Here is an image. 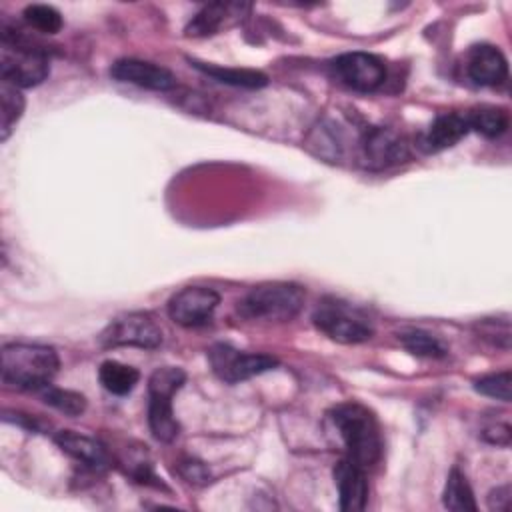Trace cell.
I'll return each instance as SVG.
<instances>
[{
	"label": "cell",
	"mask_w": 512,
	"mask_h": 512,
	"mask_svg": "<svg viewBox=\"0 0 512 512\" xmlns=\"http://www.w3.org/2000/svg\"><path fill=\"white\" fill-rule=\"evenodd\" d=\"M468 76L480 86H498L508 76L504 54L492 44H478L468 54Z\"/></svg>",
	"instance_id": "9a60e30c"
},
{
	"label": "cell",
	"mask_w": 512,
	"mask_h": 512,
	"mask_svg": "<svg viewBox=\"0 0 512 512\" xmlns=\"http://www.w3.org/2000/svg\"><path fill=\"white\" fill-rule=\"evenodd\" d=\"M474 390L484 394V396H490V398H496V400H502V402H510V398H512V374H510V370L486 374V376H482L474 382Z\"/></svg>",
	"instance_id": "4316f807"
},
{
	"label": "cell",
	"mask_w": 512,
	"mask_h": 512,
	"mask_svg": "<svg viewBox=\"0 0 512 512\" xmlns=\"http://www.w3.org/2000/svg\"><path fill=\"white\" fill-rule=\"evenodd\" d=\"M306 146L320 158L336 162L344 154V138L340 128L334 122H320L312 128Z\"/></svg>",
	"instance_id": "d6986e66"
},
{
	"label": "cell",
	"mask_w": 512,
	"mask_h": 512,
	"mask_svg": "<svg viewBox=\"0 0 512 512\" xmlns=\"http://www.w3.org/2000/svg\"><path fill=\"white\" fill-rule=\"evenodd\" d=\"M306 292L292 282H266L254 286L238 304V312L248 320L286 322L304 306Z\"/></svg>",
	"instance_id": "277c9868"
},
{
	"label": "cell",
	"mask_w": 512,
	"mask_h": 512,
	"mask_svg": "<svg viewBox=\"0 0 512 512\" xmlns=\"http://www.w3.org/2000/svg\"><path fill=\"white\" fill-rule=\"evenodd\" d=\"M410 156L408 142L394 130L372 126L358 140V158L364 168L382 170L404 162Z\"/></svg>",
	"instance_id": "30bf717a"
},
{
	"label": "cell",
	"mask_w": 512,
	"mask_h": 512,
	"mask_svg": "<svg viewBox=\"0 0 512 512\" xmlns=\"http://www.w3.org/2000/svg\"><path fill=\"white\" fill-rule=\"evenodd\" d=\"M60 368L52 346L12 342L2 346V382L18 390H42Z\"/></svg>",
	"instance_id": "7a4b0ae2"
},
{
	"label": "cell",
	"mask_w": 512,
	"mask_h": 512,
	"mask_svg": "<svg viewBox=\"0 0 512 512\" xmlns=\"http://www.w3.org/2000/svg\"><path fill=\"white\" fill-rule=\"evenodd\" d=\"M208 360L214 374L226 384H238L278 366V360L268 354H250L222 342L208 350Z\"/></svg>",
	"instance_id": "52a82bcc"
},
{
	"label": "cell",
	"mask_w": 512,
	"mask_h": 512,
	"mask_svg": "<svg viewBox=\"0 0 512 512\" xmlns=\"http://www.w3.org/2000/svg\"><path fill=\"white\" fill-rule=\"evenodd\" d=\"M180 474H182L188 482H192V484H204V482L208 480V470H206V466H204L202 462H198V460H192V458H188V460H184V462L180 464Z\"/></svg>",
	"instance_id": "83f0119b"
},
{
	"label": "cell",
	"mask_w": 512,
	"mask_h": 512,
	"mask_svg": "<svg viewBox=\"0 0 512 512\" xmlns=\"http://www.w3.org/2000/svg\"><path fill=\"white\" fill-rule=\"evenodd\" d=\"M332 76L350 90L374 92L386 80L382 58L370 52H346L330 62Z\"/></svg>",
	"instance_id": "ba28073f"
},
{
	"label": "cell",
	"mask_w": 512,
	"mask_h": 512,
	"mask_svg": "<svg viewBox=\"0 0 512 512\" xmlns=\"http://www.w3.org/2000/svg\"><path fill=\"white\" fill-rule=\"evenodd\" d=\"M0 102H2L0 132H2V140H8L10 132L14 130L16 122L20 120V116L24 112V96H22L20 88L2 80V84H0Z\"/></svg>",
	"instance_id": "cb8c5ba5"
},
{
	"label": "cell",
	"mask_w": 512,
	"mask_h": 512,
	"mask_svg": "<svg viewBox=\"0 0 512 512\" xmlns=\"http://www.w3.org/2000/svg\"><path fill=\"white\" fill-rule=\"evenodd\" d=\"M186 382V372L176 366H162L148 378V426L156 440L172 442L180 424L172 410V398Z\"/></svg>",
	"instance_id": "5b68a950"
},
{
	"label": "cell",
	"mask_w": 512,
	"mask_h": 512,
	"mask_svg": "<svg viewBox=\"0 0 512 512\" xmlns=\"http://www.w3.org/2000/svg\"><path fill=\"white\" fill-rule=\"evenodd\" d=\"M312 320L322 334L340 344H360L374 334V326L364 312L336 298L322 300L316 306Z\"/></svg>",
	"instance_id": "8992f818"
},
{
	"label": "cell",
	"mask_w": 512,
	"mask_h": 512,
	"mask_svg": "<svg viewBox=\"0 0 512 512\" xmlns=\"http://www.w3.org/2000/svg\"><path fill=\"white\" fill-rule=\"evenodd\" d=\"M0 74L4 82L20 90L38 86L50 74V60L46 52L32 46L26 36L12 32L6 24H2Z\"/></svg>",
	"instance_id": "3957f363"
},
{
	"label": "cell",
	"mask_w": 512,
	"mask_h": 512,
	"mask_svg": "<svg viewBox=\"0 0 512 512\" xmlns=\"http://www.w3.org/2000/svg\"><path fill=\"white\" fill-rule=\"evenodd\" d=\"M398 340L414 356H422V358L446 356V346L434 334H430L426 330H418V328L404 330L398 334Z\"/></svg>",
	"instance_id": "603a6c76"
},
{
	"label": "cell",
	"mask_w": 512,
	"mask_h": 512,
	"mask_svg": "<svg viewBox=\"0 0 512 512\" xmlns=\"http://www.w3.org/2000/svg\"><path fill=\"white\" fill-rule=\"evenodd\" d=\"M40 396L48 406L56 408L58 412H62L66 416H80L86 410V398L74 390L56 388V386L48 384L40 390Z\"/></svg>",
	"instance_id": "d4e9b609"
},
{
	"label": "cell",
	"mask_w": 512,
	"mask_h": 512,
	"mask_svg": "<svg viewBox=\"0 0 512 512\" xmlns=\"http://www.w3.org/2000/svg\"><path fill=\"white\" fill-rule=\"evenodd\" d=\"M442 502L448 510H454V512H474L476 510L472 488H470L466 476L458 468H452L446 478Z\"/></svg>",
	"instance_id": "7402d4cb"
},
{
	"label": "cell",
	"mask_w": 512,
	"mask_h": 512,
	"mask_svg": "<svg viewBox=\"0 0 512 512\" xmlns=\"http://www.w3.org/2000/svg\"><path fill=\"white\" fill-rule=\"evenodd\" d=\"M250 10V4H238V2H212L202 6L192 20L186 26V36H212L222 26L234 24L244 12Z\"/></svg>",
	"instance_id": "5bb4252c"
},
{
	"label": "cell",
	"mask_w": 512,
	"mask_h": 512,
	"mask_svg": "<svg viewBox=\"0 0 512 512\" xmlns=\"http://www.w3.org/2000/svg\"><path fill=\"white\" fill-rule=\"evenodd\" d=\"M466 120H468L470 130H474L486 138H498L508 128V114L496 106L472 108L466 114Z\"/></svg>",
	"instance_id": "44dd1931"
},
{
	"label": "cell",
	"mask_w": 512,
	"mask_h": 512,
	"mask_svg": "<svg viewBox=\"0 0 512 512\" xmlns=\"http://www.w3.org/2000/svg\"><path fill=\"white\" fill-rule=\"evenodd\" d=\"M24 20L28 22V26H32L34 30L42 32V34H56L64 20L62 14L50 6V4H30L24 8Z\"/></svg>",
	"instance_id": "484cf974"
},
{
	"label": "cell",
	"mask_w": 512,
	"mask_h": 512,
	"mask_svg": "<svg viewBox=\"0 0 512 512\" xmlns=\"http://www.w3.org/2000/svg\"><path fill=\"white\" fill-rule=\"evenodd\" d=\"M334 484L338 488L340 510L344 512L364 510L368 500V482L362 466H358L350 458H342L334 466Z\"/></svg>",
	"instance_id": "4fadbf2b"
},
{
	"label": "cell",
	"mask_w": 512,
	"mask_h": 512,
	"mask_svg": "<svg viewBox=\"0 0 512 512\" xmlns=\"http://www.w3.org/2000/svg\"><path fill=\"white\" fill-rule=\"evenodd\" d=\"M190 64L194 68H198L200 72H204L206 76L222 82V84H230V86H240V88H262L268 84V76L260 70H252V68H226V66H218V64H206V62H198V60H190Z\"/></svg>",
	"instance_id": "ac0fdd59"
},
{
	"label": "cell",
	"mask_w": 512,
	"mask_h": 512,
	"mask_svg": "<svg viewBox=\"0 0 512 512\" xmlns=\"http://www.w3.org/2000/svg\"><path fill=\"white\" fill-rule=\"evenodd\" d=\"M218 304L220 294L216 290L206 286H186L168 300V316L184 328H196L212 320Z\"/></svg>",
	"instance_id": "8fae6325"
},
{
	"label": "cell",
	"mask_w": 512,
	"mask_h": 512,
	"mask_svg": "<svg viewBox=\"0 0 512 512\" xmlns=\"http://www.w3.org/2000/svg\"><path fill=\"white\" fill-rule=\"evenodd\" d=\"M468 132L470 128H468L466 114H458V112L440 114L422 136L420 148L424 152H442L458 144Z\"/></svg>",
	"instance_id": "e0dca14e"
},
{
	"label": "cell",
	"mask_w": 512,
	"mask_h": 512,
	"mask_svg": "<svg viewBox=\"0 0 512 512\" xmlns=\"http://www.w3.org/2000/svg\"><path fill=\"white\" fill-rule=\"evenodd\" d=\"M482 438L490 444H496V446H508L510 442V426L508 424H496V426H488L484 432H482Z\"/></svg>",
	"instance_id": "f1b7e54d"
},
{
	"label": "cell",
	"mask_w": 512,
	"mask_h": 512,
	"mask_svg": "<svg viewBox=\"0 0 512 512\" xmlns=\"http://www.w3.org/2000/svg\"><path fill=\"white\" fill-rule=\"evenodd\" d=\"M98 378H100V384L108 392H112L116 396H124L134 390V386L140 380V372L128 364H122L116 360H106L98 368Z\"/></svg>",
	"instance_id": "ffe728a7"
},
{
	"label": "cell",
	"mask_w": 512,
	"mask_h": 512,
	"mask_svg": "<svg viewBox=\"0 0 512 512\" xmlns=\"http://www.w3.org/2000/svg\"><path fill=\"white\" fill-rule=\"evenodd\" d=\"M510 506V486H498L488 494V508L490 510H508Z\"/></svg>",
	"instance_id": "f546056e"
},
{
	"label": "cell",
	"mask_w": 512,
	"mask_h": 512,
	"mask_svg": "<svg viewBox=\"0 0 512 512\" xmlns=\"http://www.w3.org/2000/svg\"><path fill=\"white\" fill-rule=\"evenodd\" d=\"M330 420L352 462L368 468L380 460L384 442L380 424L372 410L360 402H342L330 410Z\"/></svg>",
	"instance_id": "6da1fadb"
},
{
	"label": "cell",
	"mask_w": 512,
	"mask_h": 512,
	"mask_svg": "<svg viewBox=\"0 0 512 512\" xmlns=\"http://www.w3.org/2000/svg\"><path fill=\"white\" fill-rule=\"evenodd\" d=\"M100 346L118 348V346H138V348H156L162 344L160 326L142 312H130L116 316L98 336Z\"/></svg>",
	"instance_id": "9c48e42d"
},
{
	"label": "cell",
	"mask_w": 512,
	"mask_h": 512,
	"mask_svg": "<svg viewBox=\"0 0 512 512\" xmlns=\"http://www.w3.org/2000/svg\"><path fill=\"white\" fill-rule=\"evenodd\" d=\"M110 76L118 82L134 84L154 92H166L176 86V76L168 68L138 58L116 60L110 66Z\"/></svg>",
	"instance_id": "7c38bea8"
},
{
	"label": "cell",
	"mask_w": 512,
	"mask_h": 512,
	"mask_svg": "<svg viewBox=\"0 0 512 512\" xmlns=\"http://www.w3.org/2000/svg\"><path fill=\"white\" fill-rule=\"evenodd\" d=\"M54 442L64 454H68L70 458H74L76 462L84 464L90 470H106L110 466V456L106 448L94 438H88L72 430H60L56 432Z\"/></svg>",
	"instance_id": "2e32d148"
}]
</instances>
